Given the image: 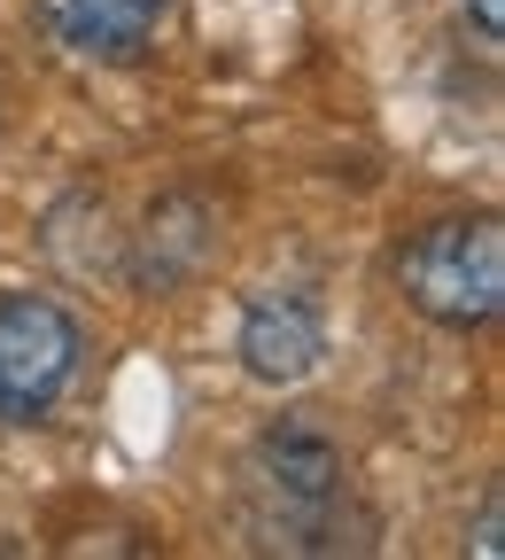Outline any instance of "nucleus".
I'll return each instance as SVG.
<instances>
[{
    "instance_id": "obj_4",
    "label": "nucleus",
    "mask_w": 505,
    "mask_h": 560,
    "mask_svg": "<svg viewBox=\"0 0 505 560\" xmlns=\"http://www.w3.org/2000/svg\"><path fill=\"white\" fill-rule=\"evenodd\" d=\"M319 350H327V327L312 312V296H257L249 319H242V366L272 389L287 382H304L319 366Z\"/></svg>"
},
{
    "instance_id": "obj_6",
    "label": "nucleus",
    "mask_w": 505,
    "mask_h": 560,
    "mask_svg": "<svg viewBox=\"0 0 505 560\" xmlns=\"http://www.w3.org/2000/svg\"><path fill=\"white\" fill-rule=\"evenodd\" d=\"M497 529H505V506H497V490H490L482 514H474V552H482V560H497V552H505V537H497Z\"/></svg>"
},
{
    "instance_id": "obj_7",
    "label": "nucleus",
    "mask_w": 505,
    "mask_h": 560,
    "mask_svg": "<svg viewBox=\"0 0 505 560\" xmlns=\"http://www.w3.org/2000/svg\"><path fill=\"white\" fill-rule=\"evenodd\" d=\"M474 32H482L490 47L505 39V0H474Z\"/></svg>"
},
{
    "instance_id": "obj_1",
    "label": "nucleus",
    "mask_w": 505,
    "mask_h": 560,
    "mask_svg": "<svg viewBox=\"0 0 505 560\" xmlns=\"http://www.w3.org/2000/svg\"><path fill=\"white\" fill-rule=\"evenodd\" d=\"M397 289L436 327H490L505 304V226L490 210L420 226L397 257Z\"/></svg>"
},
{
    "instance_id": "obj_3",
    "label": "nucleus",
    "mask_w": 505,
    "mask_h": 560,
    "mask_svg": "<svg viewBox=\"0 0 505 560\" xmlns=\"http://www.w3.org/2000/svg\"><path fill=\"white\" fill-rule=\"evenodd\" d=\"M47 39L86 62H132L172 16V0H39Z\"/></svg>"
},
{
    "instance_id": "obj_5",
    "label": "nucleus",
    "mask_w": 505,
    "mask_h": 560,
    "mask_svg": "<svg viewBox=\"0 0 505 560\" xmlns=\"http://www.w3.org/2000/svg\"><path fill=\"white\" fill-rule=\"evenodd\" d=\"M257 482L287 514H319V506H334V490H342V452L319 429H272L257 444Z\"/></svg>"
},
{
    "instance_id": "obj_2",
    "label": "nucleus",
    "mask_w": 505,
    "mask_h": 560,
    "mask_svg": "<svg viewBox=\"0 0 505 560\" xmlns=\"http://www.w3.org/2000/svg\"><path fill=\"white\" fill-rule=\"evenodd\" d=\"M79 319L47 296H0V420L24 429V420H47V405L70 389L79 374Z\"/></svg>"
}]
</instances>
